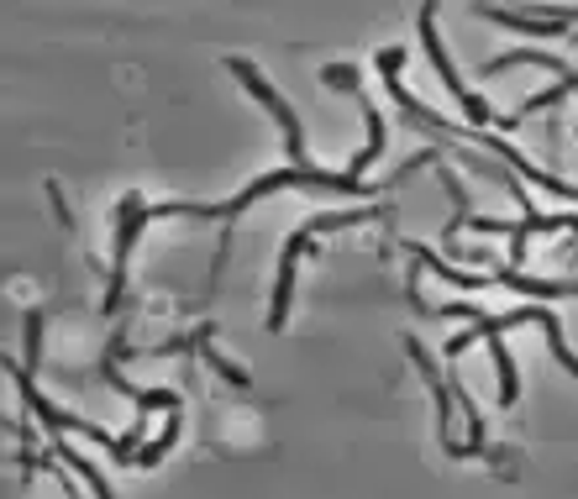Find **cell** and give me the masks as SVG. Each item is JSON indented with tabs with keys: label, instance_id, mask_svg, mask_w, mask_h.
I'll return each mask as SVG.
<instances>
[{
	"label": "cell",
	"instance_id": "3",
	"mask_svg": "<svg viewBox=\"0 0 578 499\" xmlns=\"http://www.w3.org/2000/svg\"><path fill=\"white\" fill-rule=\"evenodd\" d=\"M431 22H437V11H421V27H426V48H431V58H437V69H442V85H447L452 95H458V106H463V111H468L473 121H489V111H484V100L473 95V90L463 85V79H458V69L447 64V53H442V37L431 32Z\"/></svg>",
	"mask_w": 578,
	"mask_h": 499
},
{
	"label": "cell",
	"instance_id": "4",
	"mask_svg": "<svg viewBox=\"0 0 578 499\" xmlns=\"http://www.w3.org/2000/svg\"><path fill=\"white\" fill-rule=\"evenodd\" d=\"M200 358H205V363H211V368L221 373V379H226V384H242V389H247V373H242L237 363H226V358H221V352H211V347H205V342H200Z\"/></svg>",
	"mask_w": 578,
	"mask_h": 499
},
{
	"label": "cell",
	"instance_id": "2",
	"mask_svg": "<svg viewBox=\"0 0 578 499\" xmlns=\"http://www.w3.org/2000/svg\"><path fill=\"white\" fill-rule=\"evenodd\" d=\"M232 74H237V79H242V85H247V90H253V95H258V100H263V106H268V111H274V116H279V127H284V137H289V158H295V169H305V148H300V121H295V111H289V106H284V100H279L274 90H268V85H263V74H258L253 64H242V58H232Z\"/></svg>",
	"mask_w": 578,
	"mask_h": 499
},
{
	"label": "cell",
	"instance_id": "1",
	"mask_svg": "<svg viewBox=\"0 0 578 499\" xmlns=\"http://www.w3.org/2000/svg\"><path fill=\"white\" fill-rule=\"evenodd\" d=\"M374 216V205H363V211H332V216H316L305 221L295 242L284 247V263H279V289H274V310H268V326H284V310H289V279H295V258L305 253V242H311L316 232H332V226H353V221H368Z\"/></svg>",
	"mask_w": 578,
	"mask_h": 499
},
{
	"label": "cell",
	"instance_id": "5",
	"mask_svg": "<svg viewBox=\"0 0 578 499\" xmlns=\"http://www.w3.org/2000/svg\"><path fill=\"white\" fill-rule=\"evenodd\" d=\"M484 16H494V22H505V27H521V32H536V22H526V16H510V11H484ZM563 22H568V16H557V22H547L542 32H563Z\"/></svg>",
	"mask_w": 578,
	"mask_h": 499
}]
</instances>
